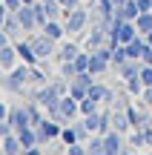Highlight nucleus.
I'll return each instance as SVG.
<instances>
[{
	"label": "nucleus",
	"instance_id": "1",
	"mask_svg": "<svg viewBox=\"0 0 152 155\" xmlns=\"http://www.w3.org/2000/svg\"><path fill=\"white\" fill-rule=\"evenodd\" d=\"M89 89H92V72H78L69 81V95L78 98V101H83L89 95Z\"/></svg>",
	"mask_w": 152,
	"mask_h": 155
},
{
	"label": "nucleus",
	"instance_id": "2",
	"mask_svg": "<svg viewBox=\"0 0 152 155\" xmlns=\"http://www.w3.org/2000/svg\"><path fill=\"white\" fill-rule=\"evenodd\" d=\"M29 69H32L29 63H23V66H15V69L9 72V78L3 81V86L9 89V92H23V83L29 81Z\"/></svg>",
	"mask_w": 152,
	"mask_h": 155
},
{
	"label": "nucleus",
	"instance_id": "3",
	"mask_svg": "<svg viewBox=\"0 0 152 155\" xmlns=\"http://www.w3.org/2000/svg\"><path fill=\"white\" fill-rule=\"evenodd\" d=\"M86 20H89V12L78 6V9L66 12V23H63V26H66V32H69V35H75V32H80V29L86 26Z\"/></svg>",
	"mask_w": 152,
	"mask_h": 155
},
{
	"label": "nucleus",
	"instance_id": "4",
	"mask_svg": "<svg viewBox=\"0 0 152 155\" xmlns=\"http://www.w3.org/2000/svg\"><path fill=\"white\" fill-rule=\"evenodd\" d=\"M57 109H60L63 121L72 124V121H75V115L80 112V101H78V98H72V95H63V98L57 101Z\"/></svg>",
	"mask_w": 152,
	"mask_h": 155
},
{
	"label": "nucleus",
	"instance_id": "5",
	"mask_svg": "<svg viewBox=\"0 0 152 155\" xmlns=\"http://www.w3.org/2000/svg\"><path fill=\"white\" fill-rule=\"evenodd\" d=\"M60 98H63V95L57 92L55 83H49V86H43V89L34 92V101H37L40 106H46V109H49V106H57V101H60Z\"/></svg>",
	"mask_w": 152,
	"mask_h": 155
},
{
	"label": "nucleus",
	"instance_id": "6",
	"mask_svg": "<svg viewBox=\"0 0 152 155\" xmlns=\"http://www.w3.org/2000/svg\"><path fill=\"white\" fill-rule=\"evenodd\" d=\"M60 129H63V124L46 121V118H43V124L37 127V144H43V141H57V138H60Z\"/></svg>",
	"mask_w": 152,
	"mask_h": 155
},
{
	"label": "nucleus",
	"instance_id": "7",
	"mask_svg": "<svg viewBox=\"0 0 152 155\" xmlns=\"http://www.w3.org/2000/svg\"><path fill=\"white\" fill-rule=\"evenodd\" d=\"M124 132H118V129H109L106 135H103V150H106V155H121V150H124Z\"/></svg>",
	"mask_w": 152,
	"mask_h": 155
},
{
	"label": "nucleus",
	"instance_id": "8",
	"mask_svg": "<svg viewBox=\"0 0 152 155\" xmlns=\"http://www.w3.org/2000/svg\"><path fill=\"white\" fill-rule=\"evenodd\" d=\"M29 43H32V49H34V55H37V61H43V58L52 55V49H55V40H52L49 35H37V38H32Z\"/></svg>",
	"mask_w": 152,
	"mask_h": 155
},
{
	"label": "nucleus",
	"instance_id": "9",
	"mask_svg": "<svg viewBox=\"0 0 152 155\" xmlns=\"http://www.w3.org/2000/svg\"><path fill=\"white\" fill-rule=\"evenodd\" d=\"M109 115H112V129H118V132H129L132 129L129 115H126V106H112Z\"/></svg>",
	"mask_w": 152,
	"mask_h": 155
},
{
	"label": "nucleus",
	"instance_id": "10",
	"mask_svg": "<svg viewBox=\"0 0 152 155\" xmlns=\"http://www.w3.org/2000/svg\"><path fill=\"white\" fill-rule=\"evenodd\" d=\"M15 15H17V20H20L23 32H32V29L37 26V20H34V6H32V3H23Z\"/></svg>",
	"mask_w": 152,
	"mask_h": 155
},
{
	"label": "nucleus",
	"instance_id": "11",
	"mask_svg": "<svg viewBox=\"0 0 152 155\" xmlns=\"http://www.w3.org/2000/svg\"><path fill=\"white\" fill-rule=\"evenodd\" d=\"M141 15V9H138V0H126L124 6H118L112 15V20H135V17Z\"/></svg>",
	"mask_w": 152,
	"mask_h": 155
},
{
	"label": "nucleus",
	"instance_id": "12",
	"mask_svg": "<svg viewBox=\"0 0 152 155\" xmlns=\"http://www.w3.org/2000/svg\"><path fill=\"white\" fill-rule=\"evenodd\" d=\"M0 150H3V155H20V152H23V147H20V141H17V132H15V129L3 135Z\"/></svg>",
	"mask_w": 152,
	"mask_h": 155
},
{
	"label": "nucleus",
	"instance_id": "13",
	"mask_svg": "<svg viewBox=\"0 0 152 155\" xmlns=\"http://www.w3.org/2000/svg\"><path fill=\"white\" fill-rule=\"evenodd\" d=\"M6 121L11 124V129H20V127H29L26 104H23V106H11V109H9V118H6Z\"/></svg>",
	"mask_w": 152,
	"mask_h": 155
},
{
	"label": "nucleus",
	"instance_id": "14",
	"mask_svg": "<svg viewBox=\"0 0 152 155\" xmlns=\"http://www.w3.org/2000/svg\"><path fill=\"white\" fill-rule=\"evenodd\" d=\"M15 132H17V141H20L23 150L37 144V127H20V129H15Z\"/></svg>",
	"mask_w": 152,
	"mask_h": 155
},
{
	"label": "nucleus",
	"instance_id": "15",
	"mask_svg": "<svg viewBox=\"0 0 152 155\" xmlns=\"http://www.w3.org/2000/svg\"><path fill=\"white\" fill-rule=\"evenodd\" d=\"M89 98L101 101V104H112V101H115V95H112V89H109V86H101V83H92V89H89Z\"/></svg>",
	"mask_w": 152,
	"mask_h": 155
},
{
	"label": "nucleus",
	"instance_id": "16",
	"mask_svg": "<svg viewBox=\"0 0 152 155\" xmlns=\"http://www.w3.org/2000/svg\"><path fill=\"white\" fill-rule=\"evenodd\" d=\"M15 61H17V49L15 46H3L0 49V69H15Z\"/></svg>",
	"mask_w": 152,
	"mask_h": 155
},
{
	"label": "nucleus",
	"instance_id": "17",
	"mask_svg": "<svg viewBox=\"0 0 152 155\" xmlns=\"http://www.w3.org/2000/svg\"><path fill=\"white\" fill-rule=\"evenodd\" d=\"M15 49H17V58H23V63H29V66H34V63H37V55H34L32 43H17Z\"/></svg>",
	"mask_w": 152,
	"mask_h": 155
},
{
	"label": "nucleus",
	"instance_id": "18",
	"mask_svg": "<svg viewBox=\"0 0 152 155\" xmlns=\"http://www.w3.org/2000/svg\"><path fill=\"white\" fill-rule=\"evenodd\" d=\"M43 35H49L52 40H60L63 35H66V26H60V23L52 17V20H46V26H43Z\"/></svg>",
	"mask_w": 152,
	"mask_h": 155
},
{
	"label": "nucleus",
	"instance_id": "19",
	"mask_svg": "<svg viewBox=\"0 0 152 155\" xmlns=\"http://www.w3.org/2000/svg\"><path fill=\"white\" fill-rule=\"evenodd\" d=\"M135 26H138V35H147L152 29V12H141L135 17Z\"/></svg>",
	"mask_w": 152,
	"mask_h": 155
},
{
	"label": "nucleus",
	"instance_id": "20",
	"mask_svg": "<svg viewBox=\"0 0 152 155\" xmlns=\"http://www.w3.org/2000/svg\"><path fill=\"white\" fill-rule=\"evenodd\" d=\"M86 152L89 155H106V150H103V135H92V141L86 144Z\"/></svg>",
	"mask_w": 152,
	"mask_h": 155
},
{
	"label": "nucleus",
	"instance_id": "21",
	"mask_svg": "<svg viewBox=\"0 0 152 155\" xmlns=\"http://www.w3.org/2000/svg\"><path fill=\"white\" fill-rule=\"evenodd\" d=\"M124 61H129V55H126V46L124 43H118V46H112V66L118 69Z\"/></svg>",
	"mask_w": 152,
	"mask_h": 155
},
{
	"label": "nucleus",
	"instance_id": "22",
	"mask_svg": "<svg viewBox=\"0 0 152 155\" xmlns=\"http://www.w3.org/2000/svg\"><path fill=\"white\" fill-rule=\"evenodd\" d=\"M98 104H101V101H95V98L86 95V98L80 101V115H92V112H98Z\"/></svg>",
	"mask_w": 152,
	"mask_h": 155
},
{
	"label": "nucleus",
	"instance_id": "23",
	"mask_svg": "<svg viewBox=\"0 0 152 155\" xmlns=\"http://www.w3.org/2000/svg\"><path fill=\"white\" fill-rule=\"evenodd\" d=\"M60 141H63L66 147H69V144H78V132H75V127H72V124L60 129Z\"/></svg>",
	"mask_w": 152,
	"mask_h": 155
},
{
	"label": "nucleus",
	"instance_id": "24",
	"mask_svg": "<svg viewBox=\"0 0 152 155\" xmlns=\"http://www.w3.org/2000/svg\"><path fill=\"white\" fill-rule=\"evenodd\" d=\"M126 92H129V95H141V92H144L141 75H135V78H129V81H126Z\"/></svg>",
	"mask_w": 152,
	"mask_h": 155
},
{
	"label": "nucleus",
	"instance_id": "25",
	"mask_svg": "<svg viewBox=\"0 0 152 155\" xmlns=\"http://www.w3.org/2000/svg\"><path fill=\"white\" fill-rule=\"evenodd\" d=\"M78 46H75V43H66V46H63V49H60V61L63 63H66V61H75V58H78Z\"/></svg>",
	"mask_w": 152,
	"mask_h": 155
},
{
	"label": "nucleus",
	"instance_id": "26",
	"mask_svg": "<svg viewBox=\"0 0 152 155\" xmlns=\"http://www.w3.org/2000/svg\"><path fill=\"white\" fill-rule=\"evenodd\" d=\"M92 55V52H89ZM89 55H83V52H78V58H75V69H78V72H89Z\"/></svg>",
	"mask_w": 152,
	"mask_h": 155
},
{
	"label": "nucleus",
	"instance_id": "27",
	"mask_svg": "<svg viewBox=\"0 0 152 155\" xmlns=\"http://www.w3.org/2000/svg\"><path fill=\"white\" fill-rule=\"evenodd\" d=\"M138 75H141V83H144V86H152V63H144Z\"/></svg>",
	"mask_w": 152,
	"mask_h": 155
},
{
	"label": "nucleus",
	"instance_id": "28",
	"mask_svg": "<svg viewBox=\"0 0 152 155\" xmlns=\"http://www.w3.org/2000/svg\"><path fill=\"white\" fill-rule=\"evenodd\" d=\"M66 155H89V152H86V147L78 141V144H69L66 147Z\"/></svg>",
	"mask_w": 152,
	"mask_h": 155
},
{
	"label": "nucleus",
	"instance_id": "29",
	"mask_svg": "<svg viewBox=\"0 0 152 155\" xmlns=\"http://www.w3.org/2000/svg\"><path fill=\"white\" fill-rule=\"evenodd\" d=\"M129 144L135 147V150H138V147H147V144H144V132H141V129H135V132L129 135Z\"/></svg>",
	"mask_w": 152,
	"mask_h": 155
},
{
	"label": "nucleus",
	"instance_id": "30",
	"mask_svg": "<svg viewBox=\"0 0 152 155\" xmlns=\"http://www.w3.org/2000/svg\"><path fill=\"white\" fill-rule=\"evenodd\" d=\"M75 75H78V69H75V63H72V61H66V63H63V78H66V81H72Z\"/></svg>",
	"mask_w": 152,
	"mask_h": 155
},
{
	"label": "nucleus",
	"instance_id": "31",
	"mask_svg": "<svg viewBox=\"0 0 152 155\" xmlns=\"http://www.w3.org/2000/svg\"><path fill=\"white\" fill-rule=\"evenodd\" d=\"M29 81H34V83H46V75L43 72H40V69H29Z\"/></svg>",
	"mask_w": 152,
	"mask_h": 155
},
{
	"label": "nucleus",
	"instance_id": "32",
	"mask_svg": "<svg viewBox=\"0 0 152 155\" xmlns=\"http://www.w3.org/2000/svg\"><path fill=\"white\" fill-rule=\"evenodd\" d=\"M141 132H144V144H147V147H152V124H147Z\"/></svg>",
	"mask_w": 152,
	"mask_h": 155
},
{
	"label": "nucleus",
	"instance_id": "33",
	"mask_svg": "<svg viewBox=\"0 0 152 155\" xmlns=\"http://www.w3.org/2000/svg\"><path fill=\"white\" fill-rule=\"evenodd\" d=\"M141 101H144V104H152V86H144V92H141Z\"/></svg>",
	"mask_w": 152,
	"mask_h": 155
},
{
	"label": "nucleus",
	"instance_id": "34",
	"mask_svg": "<svg viewBox=\"0 0 152 155\" xmlns=\"http://www.w3.org/2000/svg\"><path fill=\"white\" fill-rule=\"evenodd\" d=\"M3 3H6V9H9V12H17L23 6V0H3Z\"/></svg>",
	"mask_w": 152,
	"mask_h": 155
},
{
	"label": "nucleus",
	"instance_id": "35",
	"mask_svg": "<svg viewBox=\"0 0 152 155\" xmlns=\"http://www.w3.org/2000/svg\"><path fill=\"white\" fill-rule=\"evenodd\" d=\"M20 155H43V150H40L37 144H34V147H29V150H23Z\"/></svg>",
	"mask_w": 152,
	"mask_h": 155
},
{
	"label": "nucleus",
	"instance_id": "36",
	"mask_svg": "<svg viewBox=\"0 0 152 155\" xmlns=\"http://www.w3.org/2000/svg\"><path fill=\"white\" fill-rule=\"evenodd\" d=\"M6 17H9V9H6V3H0V26L6 23Z\"/></svg>",
	"mask_w": 152,
	"mask_h": 155
},
{
	"label": "nucleus",
	"instance_id": "37",
	"mask_svg": "<svg viewBox=\"0 0 152 155\" xmlns=\"http://www.w3.org/2000/svg\"><path fill=\"white\" fill-rule=\"evenodd\" d=\"M3 46H9V35H6L3 26H0V49H3Z\"/></svg>",
	"mask_w": 152,
	"mask_h": 155
},
{
	"label": "nucleus",
	"instance_id": "38",
	"mask_svg": "<svg viewBox=\"0 0 152 155\" xmlns=\"http://www.w3.org/2000/svg\"><path fill=\"white\" fill-rule=\"evenodd\" d=\"M0 118H3V121L9 118V109H6V104H3V101H0Z\"/></svg>",
	"mask_w": 152,
	"mask_h": 155
},
{
	"label": "nucleus",
	"instance_id": "39",
	"mask_svg": "<svg viewBox=\"0 0 152 155\" xmlns=\"http://www.w3.org/2000/svg\"><path fill=\"white\" fill-rule=\"evenodd\" d=\"M121 155H135V147H132V144L124 147V150H121Z\"/></svg>",
	"mask_w": 152,
	"mask_h": 155
},
{
	"label": "nucleus",
	"instance_id": "40",
	"mask_svg": "<svg viewBox=\"0 0 152 155\" xmlns=\"http://www.w3.org/2000/svg\"><path fill=\"white\" fill-rule=\"evenodd\" d=\"M144 63H152V46H149V52H147V58H144Z\"/></svg>",
	"mask_w": 152,
	"mask_h": 155
},
{
	"label": "nucleus",
	"instance_id": "41",
	"mask_svg": "<svg viewBox=\"0 0 152 155\" xmlns=\"http://www.w3.org/2000/svg\"><path fill=\"white\" fill-rule=\"evenodd\" d=\"M144 38H147V43L152 46V29H149V32H147V35H144Z\"/></svg>",
	"mask_w": 152,
	"mask_h": 155
},
{
	"label": "nucleus",
	"instance_id": "42",
	"mask_svg": "<svg viewBox=\"0 0 152 155\" xmlns=\"http://www.w3.org/2000/svg\"><path fill=\"white\" fill-rule=\"evenodd\" d=\"M0 72H3V69H0ZM0 78H3V75H0ZM0 83H3V81H0Z\"/></svg>",
	"mask_w": 152,
	"mask_h": 155
},
{
	"label": "nucleus",
	"instance_id": "43",
	"mask_svg": "<svg viewBox=\"0 0 152 155\" xmlns=\"http://www.w3.org/2000/svg\"><path fill=\"white\" fill-rule=\"evenodd\" d=\"M149 112H152V104H149Z\"/></svg>",
	"mask_w": 152,
	"mask_h": 155
},
{
	"label": "nucleus",
	"instance_id": "44",
	"mask_svg": "<svg viewBox=\"0 0 152 155\" xmlns=\"http://www.w3.org/2000/svg\"><path fill=\"white\" fill-rule=\"evenodd\" d=\"M147 155H152V152H147Z\"/></svg>",
	"mask_w": 152,
	"mask_h": 155
},
{
	"label": "nucleus",
	"instance_id": "45",
	"mask_svg": "<svg viewBox=\"0 0 152 155\" xmlns=\"http://www.w3.org/2000/svg\"><path fill=\"white\" fill-rule=\"evenodd\" d=\"M149 3H152V0H149Z\"/></svg>",
	"mask_w": 152,
	"mask_h": 155
}]
</instances>
